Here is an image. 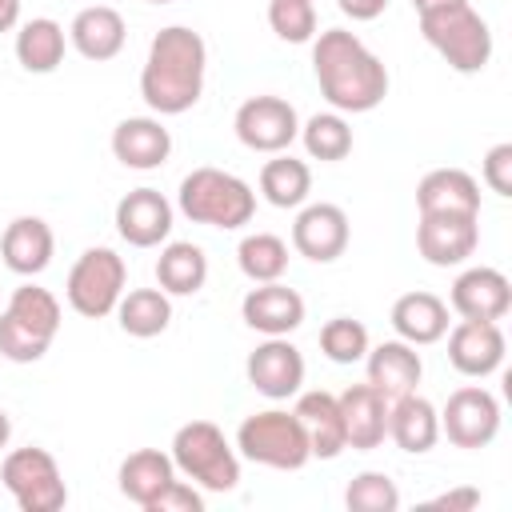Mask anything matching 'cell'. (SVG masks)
<instances>
[{"label": "cell", "mask_w": 512, "mask_h": 512, "mask_svg": "<svg viewBox=\"0 0 512 512\" xmlns=\"http://www.w3.org/2000/svg\"><path fill=\"white\" fill-rule=\"evenodd\" d=\"M0 480L20 512H60L68 504V484L48 448H12L0 464Z\"/></svg>", "instance_id": "cell-9"}, {"label": "cell", "mask_w": 512, "mask_h": 512, "mask_svg": "<svg viewBox=\"0 0 512 512\" xmlns=\"http://www.w3.org/2000/svg\"><path fill=\"white\" fill-rule=\"evenodd\" d=\"M312 192V168L288 152H276L260 168V196L272 208H300Z\"/></svg>", "instance_id": "cell-32"}, {"label": "cell", "mask_w": 512, "mask_h": 512, "mask_svg": "<svg viewBox=\"0 0 512 512\" xmlns=\"http://www.w3.org/2000/svg\"><path fill=\"white\" fill-rule=\"evenodd\" d=\"M208 280V256L192 240H172L156 256V284L168 296H196Z\"/></svg>", "instance_id": "cell-30"}, {"label": "cell", "mask_w": 512, "mask_h": 512, "mask_svg": "<svg viewBox=\"0 0 512 512\" xmlns=\"http://www.w3.org/2000/svg\"><path fill=\"white\" fill-rule=\"evenodd\" d=\"M388 440L408 456L432 452L440 440V408L416 392L388 400Z\"/></svg>", "instance_id": "cell-25"}, {"label": "cell", "mask_w": 512, "mask_h": 512, "mask_svg": "<svg viewBox=\"0 0 512 512\" xmlns=\"http://www.w3.org/2000/svg\"><path fill=\"white\" fill-rule=\"evenodd\" d=\"M448 312L460 320H504L512 312V284L500 268H464L448 288Z\"/></svg>", "instance_id": "cell-15"}, {"label": "cell", "mask_w": 512, "mask_h": 512, "mask_svg": "<svg viewBox=\"0 0 512 512\" xmlns=\"http://www.w3.org/2000/svg\"><path fill=\"white\" fill-rule=\"evenodd\" d=\"M20 24V0H0V32H12Z\"/></svg>", "instance_id": "cell-42"}, {"label": "cell", "mask_w": 512, "mask_h": 512, "mask_svg": "<svg viewBox=\"0 0 512 512\" xmlns=\"http://www.w3.org/2000/svg\"><path fill=\"white\" fill-rule=\"evenodd\" d=\"M60 300L24 280L12 296H8V308L0 312V356L12 360V364H36L44 360V352L52 348L56 332H60Z\"/></svg>", "instance_id": "cell-4"}, {"label": "cell", "mask_w": 512, "mask_h": 512, "mask_svg": "<svg viewBox=\"0 0 512 512\" xmlns=\"http://www.w3.org/2000/svg\"><path fill=\"white\" fill-rule=\"evenodd\" d=\"M432 508H448V512H472L480 508V488L464 484V488H448L440 496H432Z\"/></svg>", "instance_id": "cell-40"}, {"label": "cell", "mask_w": 512, "mask_h": 512, "mask_svg": "<svg viewBox=\"0 0 512 512\" xmlns=\"http://www.w3.org/2000/svg\"><path fill=\"white\" fill-rule=\"evenodd\" d=\"M372 336L360 320L352 316H332L324 328H320V352L332 360V364H360L364 352H368Z\"/></svg>", "instance_id": "cell-35"}, {"label": "cell", "mask_w": 512, "mask_h": 512, "mask_svg": "<svg viewBox=\"0 0 512 512\" xmlns=\"http://www.w3.org/2000/svg\"><path fill=\"white\" fill-rule=\"evenodd\" d=\"M236 452L276 472H296L312 460V448H308V436L296 412H284V408H264V412L244 416V424L236 428Z\"/></svg>", "instance_id": "cell-7"}, {"label": "cell", "mask_w": 512, "mask_h": 512, "mask_svg": "<svg viewBox=\"0 0 512 512\" xmlns=\"http://www.w3.org/2000/svg\"><path fill=\"white\" fill-rule=\"evenodd\" d=\"M236 264L252 284L280 280L288 272V244L276 232H252L236 244Z\"/></svg>", "instance_id": "cell-34"}, {"label": "cell", "mask_w": 512, "mask_h": 512, "mask_svg": "<svg viewBox=\"0 0 512 512\" xmlns=\"http://www.w3.org/2000/svg\"><path fill=\"white\" fill-rule=\"evenodd\" d=\"M124 280H128V268H124V256L112 252V248H84L64 280V296L72 304V312H80L84 320H104L116 312L120 296H124Z\"/></svg>", "instance_id": "cell-8"}, {"label": "cell", "mask_w": 512, "mask_h": 512, "mask_svg": "<svg viewBox=\"0 0 512 512\" xmlns=\"http://www.w3.org/2000/svg\"><path fill=\"white\" fill-rule=\"evenodd\" d=\"M248 384L268 400H288L304 384V352L288 336H268L244 360Z\"/></svg>", "instance_id": "cell-13"}, {"label": "cell", "mask_w": 512, "mask_h": 512, "mask_svg": "<svg viewBox=\"0 0 512 512\" xmlns=\"http://www.w3.org/2000/svg\"><path fill=\"white\" fill-rule=\"evenodd\" d=\"M232 128H236V140L248 148V152H264V156H276V152H288L292 140L300 136V116L296 108L284 100V96H248L236 116H232Z\"/></svg>", "instance_id": "cell-10"}, {"label": "cell", "mask_w": 512, "mask_h": 512, "mask_svg": "<svg viewBox=\"0 0 512 512\" xmlns=\"http://www.w3.org/2000/svg\"><path fill=\"white\" fill-rule=\"evenodd\" d=\"M344 504L352 512H396L400 508V488L384 472H360L344 488Z\"/></svg>", "instance_id": "cell-36"}, {"label": "cell", "mask_w": 512, "mask_h": 512, "mask_svg": "<svg viewBox=\"0 0 512 512\" xmlns=\"http://www.w3.org/2000/svg\"><path fill=\"white\" fill-rule=\"evenodd\" d=\"M124 40H128V24H124V16H120L116 8H108V4H88V8H80V12L72 16V24H68V44H72L84 60H92V64H104V60L120 56V52H124Z\"/></svg>", "instance_id": "cell-21"}, {"label": "cell", "mask_w": 512, "mask_h": 512, "mask_svg": "<svg viewBox=\"0 0 512 512\" xmlns=\"http://www.w3.org/2000/svg\"><path fill=\"white\" fill-rule=\"evenodd\" d=\"M8 440H12V420H8V412L0 408V452L8 448Z\"/></svg>", "instance_id": "cell-44"}, {"label": "cell", "mask_w": 512, "mask_h": 512, "mask_svg": "<svg viewBox=\"0 0 512 512\" xmlns=\"http://www.w3.org/2000/svg\"><path fill=\"white\" fill-rule=\"evenodd\" d=\"M268 24L284 44H308L316 36L312 0H268Z\"/></svg>", "instance_id": "cell-37"}, {"label": "cell", "mask_w": 512, "mask_h": 512, "mask_svg": "<svg viewBox=\"0 0 512 512\" xmlns=\"http://www.w3.org/2000/svg\"><path fill=\"white\" fill-rule=\"evenodd\" d=\"M172 480H176V464L160 448H136V452H128L120 460V472H116L120 496H128L140 508H148Z\"/></svg>", "instance_id": "cell-28"}, {"label": "cell", "mask_w": 512, "mask_h": 512, "mask_svg": "<svg viewBox=\"0 0 512 512\" xmlns=\"http://www.w3.org/2000/svg\"><path fill=\"white\" fill-rule=\"evenodd\" d=\"M480 244V216H456V212H432L416 224V252L432 268H456L464 264Z\"/></svg>", "instance_id": "cell-14"}, {"label": "cell", "mask_w": 512, "mask_h": 512, "mask_svg": "<svg viewBox=\"0 0 512 512\" xmlns=\"http://www.w3.org/2000/svg\"><path fill=\"white\" fill-rule=\"evenodd\" d=\"M300 144L312 160L336 164L352 152V124L344 120V112H316L300 124Z\"/></svg>", "instance_id": "cell-33"}, {"label": "cell", "mask_w": 512, "mask_h": 512, "mask_svg": "<svg viewBox=\"0 0 512 512\" xmlns=\"http://www.w3.org/2000/svg\"><path fill=\"white\" fill-rule=\"evenodd\" d=\"M364 372H368V384L384 396V400H400L408 392H416L420 376H424V360L420 352L408 344V340H380V344H368L364 352Z\"/></svg>", "instance_id": "cell-19"}, {"label": "cell", "mask_w": 512, "mask_h": 512, "mask_svg": "<svg viewBox=\"0 0 512 512\" xmlns=\"http://www.w3.org/2000/svg\"><path fill=\"white\" fill-rule=\"evenodd\" d=\"M312 72L332 112H372L388 96L384 60L348 28H324L312 36Z\"/></svg>", "instance_id": "cell-1"}, {"label": "cell", "mask_w": 512, "mask_h": 512, "mask_svg": "<svg viewBox=\"0 0 512 512\" xmlns=\"http://www.w3.org/2000/svg\"><path fill=\"white\" fill-rule=\"evenodd\" d=\"M116 320L128 336L152 340L172 324V296L164 288H132L116 304Z\"/></svg>", "instance_id": "cell-31"}, {"label": "cell", "mask_w": 512, "mask_h": 512, "mask_svg": "<svg viewBox=\"0 0 512 512\" xmlns=\"http://www.w3.org/2000/svg\"><path fill=\"white\" fill-rule=\"evenodd\" d=\"M336 400H340V416H344V440H348V448H356V452H372V448H380L384 436H388V400H384L368 380L344 388Z\"/></svg>", "instance_id": "cell-23"}, {"label": "cell", "mask_w": 512, "mask_h": 512, "mask_svg": "<svg viewBox=\"0 0 512 512\" xmlns=\"http://www.w3.org/2000/svg\"><path fill=\"white\" fill-rule=\"evenodd\" d=\"M496 432H500V400L488 388L464 384L444 400L440 436H448V444L476 452V448H488L496 440Z\"/></svg>", "instance_id": "cell-11"}, {"label": "cell", "mask_w": 512, "mask_h": 512, "mask_svg": "<svg viewBox=\"0 0 512 512\" xmlns=\"http://www.w3.org/2000/svg\"><path fill=\"white\" fill-rule=\"evenodd\" d=\"M444 336H448V364L460 376L484 380L504 364L508 340H504L500 320H456Z\"/></svg>", "instance_id": "cell-16"}, {"label": "cell", "mask_w": 512, "mask_h": 512, "mask_svg": "<svg viewBox=\"0 0 512 512\" xmlns=\"http://www.w3.org/2000/svg\"><path fill=\"white\" fill-rule=\"evenodd\" d=\"M52 252H56V236H52L48 220H40V216H16L0 236L4 268L24 280L40 276L52 264Z\"/></svg>", "instance_id": "cell-22"}, {"label": "cell", "mask_w": 512, "mask_h": 512, "mask_svg": "<svg viewBox=\"0 0 512 512\" xmlns=\"http://www.w3.org/2000/svg\"><path fill=\"white\" fill-rule=\"evenodd\" d=\"M208 76V44L188 24H168L152 36L144 68H140V96L156 116H184L196 108Z\"/></svg>", "instance_id": "cell-2"}, {"label": "cell", "mask_w": 512, "mask_h": 512, "mask_svg": "<svg viewBox=\"0 0 512 512\" xmlns=\"http://www.w3.org/2000/svg\"><path fill=\"white\" fill-rule=\"evenodd\" d=\"M480 176L496 196H512V144H492L480 160Z\"/></svg>", "instance_id": "cell-38"}, {"label": "cell", "mask_w": 512, "mask_h": 512, "mask_svg": "<svg viewBox=\"0 0 512 512\" xmlns=\"http://www.w3.org/2000/svg\"><path fill=\"white\" fill-rule=\"evenodd\" d=\"M416 208L420 216H432V212L480 216V184L464 168H432L416 184Z\"/></svg>", "instance_id": "cell-24"}, {"label": "cell", "mask_w": 512, "mask_h": 512, "mask_svg": "<svg viewBox=\"0 0 512 512\" xmlns=\"http://www.w3.org/2000/svg\"><path fill=\"white\" fill-rule=\"evenodd\" d=\"M336 8H340L348 20H360V24H368V20L384 16L388 0H336Z\"/></svg>", "instance_id": "cell-41"}, {"label": "cell", "mask_w": 512, "mask_h": 512, "mask_svg": "<svg viewBox=\"0 0 512 512\" xmlns=\"http://www.w3.org/2000/svg\"><path fill=\"white\" fill-rule=\"evenodd\" d=\"M452 4H468V0H412L416 16H424V12H436V8H452Z\"/></svg>", "instance_id": "cell-43"}, {"label": "cell", "mask_w": 512, "mask_h": 512, "mask_svg": "<svg viewBox=\"0 0 512 512\" xmlns=\"http://www.w3.org/2000/svg\"><path fill=\"white\" fill-rule=\"evenodd\" d=\"M112 156L132 172H152L172 156V132L160 116H128L112 128Z\"/></svg>", "instance_id": "cell-20"}, {"label": "cell", "mask_w": 512, "mask_h": 512, "mask_svg": "<svg viewBox=\"0 0 512 512\" xmlns=\"http://www.w3.org/2000/svg\"><path fill=\"white\" fill-rule=\"evenodd\" d=\"M176 208L192 224H208V228L232 232V228H244L256 216V192L236 172H224V168L204 164V168H192L180 180Z\"/></svg>", "instance_id": "cell-3"}, {"label": "cell", "mask_w": 512, "mask_h": 512, "mask_svg": "<svg viewBox=\"0 0 512 512\" xmlns=\"http://www.w3.org/2000/svg\"><path fill=\"white\" fill-rule=\"evenodd\" d=\"M240 316L260 336H288L304 324V296L280 280H268L248 288V296L240 300Z\"/></svg>", "instance_id": "cell-18"}, {"label": "cell", "mask_w": 512, "mask_h": 512, "mask_svg": "<svg viewBox=\"0 0 512 512\" xmlns=\"http://www.w3.org/2000/svg\"><path fill=\"white\" fill-rule=\"evenodd\" d=\"M64 48H68V32L60 20L52 16H36V20H24L20 32H16V60L24 72L32 76H48L64 64Z\"/></svg>", "instance_id": "cell-29"}, {"label": "cell", "mask_w": 512, "mask_h": 512, "mask_svg": "<svg viewBox=\"0 0 512 512\" xmlns=\"http://www.w3.org/2000/svg\"><path fill=\"white\" fill-rule=\"evenodd\" d=\"M352 240V224H348V212L340 204H300L296 220H292V248L312 260V264H332L344 256Z\"/></svg>", "instance_id": "cell-12"}, {"label": "cell", "mask_w": 512, "mask_h": 512, "mask_svg": "<svg viewBox=\"0 0 512 512\" xmlns=\"http://www.w3.org/2000/svg\"><path fill=\"white\" fill-rule=\"evenodd\" d=\"M416 20H420V36L440 52V60L452 72L476 76V72L488 68V60H492V28L472 4L436 8V12H424Z\"/></svg>", "instance_id": "cell-6"}, {"label": "cell", "mask_w": 512, "mask_h": 512, "mask_svg": "<svg viewBox=\"0 0 512 512\" xmlns=\"http://www.w3.org/2000/svg\"><path fill=\"white\" fill-rule=\"evenodd\" d=\"M292 412H296V420H300V428H304V436H308L312 460H336V456L348 448V440H344L340 400H336L332 392H324V388L304 392V396L296 400Z\"/></svg>", "instance_id": "cell-26"}, {"label": "cell", "mask_w": 512, "mask_h": 512, "mask_svg": "<svg viewBox=\"0 0 512 512\" xmlns=\"http://www.w3.org/2000/svg\"><path fill=\"white\" fill-rule=\"evenodd\" d=\"M172 464L200 492H232L240 484V452L212 420H188L172 436Z\"/></svg>", "instance_id": "cell-5"}, {"label": "cell", "mask_w": 512, "mask_h": 512, "mask_svg": "<svg viewBox=\"0 0 512 512\" xmlns=\"http://www.w3.org/2000/svg\"><path fill=\"white\" fill-rule=\"evenodd\" d=\"M144 512H204V492L192 480H172Z\"/></svg>", "instance_id": "cell-39"}, {"label": "cell", "mask_w": 512, "mask_h": 512, "mask_svg": "<svg viewBox=\"0 0 512 512\" xmlns=\"http://www.w3.org/2000/svg\"><path fill=\"white\" fill-rule=\"evenodd\" d=\"M148 4H172V0H148Z\"/></svg>", "instance_id": "cell-45"}, {"label": "cell", "mask_w": 512, "mask_h": 512, "mask_svg": "<svg viewBox=\"0 0 512 512\" xmlns=\"http://www.w3.org/2000/svg\"><path fill=\"white\" fill-rule=\"evenodd\" d=\"M172 216H176V208L168 204L164 192L132 188L116 204V232L132 248H160L172 236Z\"/></svg>", "instance_id": "cell-17"}, {"label": "cell", "mask_w": 512, "mask_h": 512, "mask_svg": "<svg viewBox=\"0 0 512 512\" xmlns=\"http://www.w3.org/2000/svg\"><path fill=\"white\" fill-rule=\"evenodd\" d=\"M388 320H392L400 340H408L412 348H424V344L444 340V332H448V300H440L436 292H404V296H396Z\"/></svg>", "instance_id": "cell-27"}]
</instances>
